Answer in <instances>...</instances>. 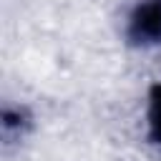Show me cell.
<instances>
[{
	"label": "cell",
	"mask_w": 161,
	"mask_h": 161,
	"mask_svg": "<svg viewBox=\"0 0 161 161\" xmlns=\"http://www.w3.org/2000/svg\"><path fill=\"white\" fill-rule=\"evenodd\" d=\"M128 38L148 45L161 40V0H143L128 18Z\"/></svg>",
	"instance_id": "obj_1"
},
{
	"label": "cell",
	"mask_w": 161,
	"mask_h": 161,
	"mask_svg": "<svg viewBox=\"0 0 161 161\" xmlns=\"http://www.w3.org/2000/svg\"><path fill=\"white\" fill-rule=\"evenodd\" d=\"M148 131L156 143H161V83L153 86L148 98Z\"/></svg>",
	"instance_id": "obj_2"
}]
</instances>
